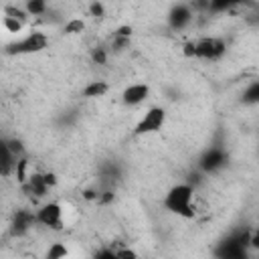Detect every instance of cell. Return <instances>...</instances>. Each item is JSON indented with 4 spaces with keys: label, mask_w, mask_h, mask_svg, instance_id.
Here are the masks:
<instances>
[{
    "label": "cell",
    "mask_w": 259,
    "mask_h": 259,
    "mask_svg": "<svg viewBox=\"0 0 259 259\" xmlns=\"http://www.w3.org/2000/svg\"><path fill=\"white\" fill-rule=\"evenodd\" d=\"M162 204L168 212L180 219H194L196 217V188L190 182L172 184L166 190Z\"/></svg>",
    "instance_id": "6da1fadb"
},
{
    "label": "cell",
    "mask_w": 259,
    "mask_h": 259,
    "mask_svg": "<svg viewBox=\"0 0 259 259\" xmlns=\"http://www.w3.org/2000/svg\"><path fill=\"white\" fill-rule=\"evenodd\" d=\"M182 53L198 61H219L227 53V42L221 36H198L184 45Z\"/></svg>",
    "instance_id": "7a4b0ae2"
},
{
    "label": "cell",
    "mask_w": 259,
    "mask_h": 259,
    "mask_svg": "<svg viewBox=\"0 0 259 259\" xmlns=\"http://www.w3.org/2000/svg\"><path fill=\"white\" fill-rule=\"evenodd\" d=\"M49 47V34L42 30H30L28 34L6 45L8 55H36Z\"/></svg>",
    "instance_id": "3957f363"
},
{
    "label": "cell",
    "mask_w": 259,
    "mask_h": 259,
    "mask_svg": "<svg viewBox=\"0 0 259 259\" xmlns=\"http://www.w3.org/2000/svg\"><path fill=\"white\" fill-rule=\"evenodd\" d=\"M166 119H168V113L164 107L160 105H150L142 115L140 119L136 121L134 125V136H152V134H158L164 125H166Z\"/></svg>",
    "instance_id": "277c9868"
},
{
    "label": "cell",
    "mask_w": 259,
    "mask_h": 259,
    "mask_svg": "<svg viewBox=\"0 0 259 259\" xmlns=\"http://www.w3.org/2000/svg\"><path fill=\"white\" fill-rule=\"evenodd\" d=\"M34 223L47 227L49 231H63V227H65V206L59 200L42 202L34 210Z\"/></svg>",
    "instance_id": "5b68a950"
},
{
    "label": "cell",
    "mask_w": 259,
    "mask_h": 259,
    "mask_svg": "<svg viewBox=\"0 0 259 259\" xmlns=\"http://www.w3.org/2000/svg\"><path fill=\"white\" fill-rule=\"evenodd\" d=\"M249 247H251V237L233 235L217 245L214 255L217 259H247Z\"/></svg>",
    "instance_id": "8992f818"
},
{
    "label": "cell",
    "mask_w": 259,
    "mask_h": 259,
    "mask_svg": "<svg viewBox=\"0 0 259 259\" xmlns=\"http://www.w3.org/2000/svg\"><path fill=\"white\" fill-rule=\"evenodd\" d=\"M194 14H192V6L188 4H172L170 12H168V24L172 30H184L192 24Z\"/></svg>",
    "instance_id": "52a82bcc"
},
{
    "label": "cell",
    "mask_w": 259,
    "mask_h": 259,
    "mask_svg": "<svg viewBox=\"0 0 259 259\" xmlns=\"http://www.w3.org/2000/svg\"><path fill=\"white\" fill-rule=\"evenodd\" d=\"M152 89L148 83H132L121 91V103L127 107H138L150 97Z\"/></svg>",
    "instance_id": "ba28073f"
},
{
    "label": "cell",
    "mask_w": 259,
    "mask_h": 259,
    "mask_svg": "<svg viewBox=\"0 0 259 259\" xmlns=\"http://www.w3.org/2000/svg\"><path fill=\"white\" fill-rule=\"evenodd\" d=\"M200 170H204V172H217V170H221L225 164H227V156H225V152L221 150V148H208L204 154H202V158H200Z\"/></svg>",
    "instance_id": "9c48e42d"
},
{
    "label": "cell",
    "mask_w": 259,
    "mask_h": 259,
    "mask_svg": "<svg viewBox=\"0 0 259 259\" xmlns=\"http://www.w3.org/2000/svg\"><path fill=\"white\" fill-rule=\"evenodd\" d=\"M14 166H16V156L8 146V140L0 138V176L2 178H10L14 174Z\"/></svg>",
    "instance_id": "30bf717a"
},
{
    "label": "cell",
    "mask_w": 259,
    "mask_h": 259,
    "mask_svg": "<svg viewBox=\"0 0 259 259\" xmlns=\"http://www.w3.org/2000/svg\"><path fill=\"white\" fill-rule=\"evenodd\" d=\"M109 89H111V85H109L107 81L95 79V81H89V83L81 89V95H83L85 99H99V97H105V95L109 93Z\"/></svg>",
    "instance_id": "8fae6325"
},
{
    "label": "cell",
    "mask_w": 259,
    "mask_h": 259,
    "mask_svg": "<svg viewBox=\"0 0 259 259\" xmlns=\"http://www.w3.org/2000/svg\"><path fill=\"white\" fill-rule=\"evenodd\" d=\"M24 188H28L30 194H34V196H38V198H42V196L49 194V186H47L45 180H42V172H36V170L30 172L28 180L24 182Z\"/></svg>",
    "instance_id": "7c38bea8"
},
{
    "label": "cell",
    "mask_w": 259,
    "mask_h": 259,
    "mask_svg": "<svg viewBox=\"0 0 259 259\" xmlns=\"http://www.w3.org/2000/svg\"><path fill=\"white\" fill-rule=\"evenodd\" d=\"M32 225H36V223H34V212H24V210H20V212H16V217H14L12 229H14L16 235H22V233H26Z\"/></svg>",
    "instance_id": "4fadbf2b"
},
{
    "label": "cell",
    "mask_w": 259,
    "mask_h": 259,
    "mask_svg": "<svg viewBox=\"0 0 259 259\" xmlns=\"http://www.w3.org/2000/svg\"><path fill=\"white\" fill-rule=\"evenodd\" d=\"M69 257V247L63 241H53L49 243V247L45 249L42 259H67Z\"/></svg>",
    "instance_id": "5bb4252c"
},
{
    "label": "cell",
    "mask_w": 259,
    "mask_h": 259,
    "mask_svg": "<svg viewBox=\"0 0 259 259\" xmlns=\"http://www.w3.org/2000/svg\"><path fill=\"white\" fill-rule=\"evenodd\" d=\"M30 162H28V158L26 156H20V158H16V166H14V174L12 176H16V180H18V184H22L24 186V182L28 180V176H30Z\"/></svg>",
    "instance_id": "9a60e30c"
},
{
    "label": "cell",
    "mask_w": 259,
    "mask_h": 259,
    "mask_svg": "<svg viewBox=\"0 0 259 259\" xmlns=\"http://www.w3.org/2000/svg\"><path fill=\"white\" fill-rule=\"evenodd\" d=\"M241 99H243L245 105H257L259 103V81L257 79L249 81V85L243 89Z\"/></svg>",
    "instance_id": "2e32d148"
},
{
    "label": "cell",
    "mask_w": 259,
    "mask_h": 259,
    "mask_svg": "<svg viewBox=\"0 0 259 259\" xmlns=\"http://www.w3.org/2000/svg\"><path fill=\"white\" fill-rule=\"evenodd\" d=\"M85 28H87V22H85L83 18H79V16H73V18L65 20V24H63V32H65V34H69V36L81 34Z\"/></svg>",
    "instance_id": "e0dca14e"
},
{
    "label": "cell",
    "mask_w": 259,
    "mask_h": 259,
    "mask_svg": "<svg viewBox=\"0 0 259 259\" xmlns=\"http://www.w3.org/2000/svg\"><path fill=\"white\" fill-rule=\"evenodd\" d=\"M22 6H24V10H26L28 18H30V16H42V14L49 10V4L42 2V0H28V2L22 4Z\"/></svg>",
    "instance_id": "ac0fdd59"
},
{
    "label": "cell",
    "mask_w": 259,
    "mask_h": 259,
    "mask_svg": "<svg viewBox=\"0 0 259 259\" xmlns=\"http://www.w3.org/2000/svg\"><path fill=\"white\" fill-rule=\"evenodd\" d=\"M4 16H12V18H16V20H20V22H28V14H26V10H24V6H16V4H8V6H4Z\"/></svg>",
    "instance_id": "d6986e66"
},
{
    "label": "cell",
    "mask_w": 259,
    "mask_h": 259,
    "mask_svg": "<svg viewBox=\"0 0 259 259\" xmlns=\"http://www.w3.org/2000/svg\"><path fill=\"white\" fill-rule=\"evenodd\" d=\"M2 26H4L6 32H10V34H18V32L24 30L26 24L20 22V20H16V18H12V16H2Z\"/></svg>",
    "instance_id": "ffe728a7"
},
{
    "label": "cell",
    "mask_w": 259,
    "mask_h": 259,
    "mask_svg": "<svg viewBox=\"0 0 259 259\" xmlns=\"http://www.w3.org/2000/svg\"><path fill=\"white\" fill-rule=\"evenodd\" d=\"M111 249L115 251V255L119 259H138V253L127 245H119V247H111Z\"/></svg>",
    "instance_id": "44dd1931"
},
{
    "label": "cell",
    "mask_w": 259,
    "mask_h": 259,
    "mask_svg": "<svg viewBox=\"0 0 259 259\" xmlns=\"http://www.w3.org/2000/svg\"><path fill=\"white\" fill-rule=\"evenodd\" d=\"M91 59H93V63H97V65H105V63H107V49L95 47V49L91 51Z\"/></svg>",
    "instance_id": "7402d4cb"
},
{
    "label": "cell",
    "mask_w": 259,
    "mask_h": 259,
    "mask_svg": "<svg viewBox=\"0 0 259 259\" xmlns=\"http://www.w3.org/2000/svg\"><path fill=\"white\" fill-rule=\"evenodd\" d=\"M93 259H119V257L115 255V251H113L111 247H101V249L93 255Z\"/></svg>",
    "instance_id": "603a6c76"
},
{
    "label": "cell",
    "mask_w": 259,
    "mask_h": 259,
    "mask_svg": "<svg viewBox=\"0 0 259 259\" xmlns=\"http://www.w3.org/2000/svg\"><path fill=\"white\" fill-rule=\"evenodd\" d=\"M130 36H132V26H127V24L115 28V32H113V38H130Z\"/></svg>",
    "instance_id": "cb8c5ba5"
},
{
    "label": "cell",
    "mask_w": 259,
    "mask_h": 259,
    "mask_svg": "<svg viewBox=\"0 0 259 259\" xmlns=\"http://www.w3.org/2000/svg\"><path fill=\"white\" fill-rule=\"evenodd\" d=\"M42 180H45V184L49 186V190H51L53 186H57V184H59V178H57V174H55V172H42Z\"/></svg>",
    "instance_id": "d4e9b609"
},
{
    "label": "cell",
    "mask_w": 259,
    "mask_h": 259,
    "mask_svg": "<svg viewBox=\"0 0 259 259\" xmlns=\"http://www.w3.org/2000/svg\"><path fill=\"white\" fill-rule=\"evenodd\" d=\"M89 12H91V16H103L105 8L101 2H93V4H89Z\"/></svg>",
    "instance_id": "484cf974"
}]
</instances>
